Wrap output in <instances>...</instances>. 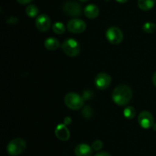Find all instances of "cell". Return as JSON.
<instances>
[{
	"label": "cell",
	"mask_w": 156,
	"mask_h": 156,
	"mask_svg": "<svg viewBox=\"0 0 156 156\" xmlns=\"http://www.w3.org/2000/svg\"><path fill=\"white\" fill-rule=\"evenodd\" d=\"M133 96L132 89L126 84H120L112 93V99L119 106H125L131 100Z\"/></svg>",
	"instance_id": "obj_1"
},
{
	"label": "cell",
	"mask_w": 156,
	"mask_h": 156,
	"mask_svg": "<svg viewBox=\"0 0 156 156\" xmlns=\"http://www.w3.org/2000/svg\"><path fill=\"white\" fill-rule=\"evenodd\" d=\"M26 142L21 138H16L9 142L7 151L10 155L16 156L21 154L25 150Z\"/></svg>",
	"instance_id": "obj_2"
},
{
	"label": "cell",
	"mask_w": 156,
	"mask_h": 156,
	"mask_svg": "<svg viewBox=\"0 0 156 156\" xmlns=\"http://www.w3.org/2000/svg\"><path fill=\"white\" fill-rule=\"evenodd\" d=\"M65 104L67 107L73 110H78L82 108L84 105V99L76 93H69L66 95Z\"/></svg>",
	"instance_id": "obj_3"
},
{
	"label": "cell",
	"mask_w": 156,
	"mask_h": 156,
	"mask_svg": "<svg viewBox=\"0 0 156 156\" xmlns=\"http://www.w3.org/2000/svg\"><path fill=\"white\" fill-rule=\"evenodd\" d=\"M62 48L64 53L69 57H76L80 52V44L73 38H69L63 41Z\"/></svg>",
	"instance_id": "obj_4"
},
{
	"label": "cell",
	"mask_w": 156,
	"mask_h": 156,
	"mask_svg": "<svg viewBox=\"0 0 156 156\" xmlns=\"http://www.w3.org/2000/svg\"><path fill=\"white\" fill-rule=\"evenodd\" d=\"M108 41L113 44H118L123 41V34L119 28L113 26L109 28L106 32Z\"/></svg>",
	"instance_id": "obj_5"
},
{
	"label": "cell",
	"mask_w": 156,
	"mask_h": 156,
	"mask_svg": "<svg viewBox=\"0 0 156 156\" xmlns=\"http://www.w3.org/2000/svg\"><path fill=\"white\" fill-rule=\"evenodd\" d=\"M62 10L66 15L73 17H78L82 14V7L75 1L66 2L62 6Z\"/></svg>",
	"instance_id": "obj_6"
},
{
	"label": "cell",
	"mask_w": 156,
	"mask_h": 156,
	"mask_svg": "<svg viewBox=\"0 0 156 156\" xmlns=\"http://www.w3.org/2000/svg\"><path fill=\"white\" fill-rule=\"evenodd\" d=\"M111 83V76L108 73L101 72L99 73L94 79L95 87L100 90H105L109 87Z\"/></svg>",
	"instance_id": "obj_7"
},
{
	"label": "cell",
	"mask_w": 156,
	"mask_h": 156,
	"mask_svg": "<svg viewBox=\"0 0 156 156\" xmlns=\"http://www.w3.org/2000/svg\"><path fill=\"white\" fill-rule=\"evenodd\" d=\"M67 29L72 33H82L86 29V24L83 20L79 18H73L69 21L67 24Z\"/></svg>",
	"instance_id": "obj_8"
},
{
	"label": "cell",
	"mask_w": 156,
	"mask_h": 156,
	"mask_svg": "<svg viewBox=\"0 0 156 156\" xmlns=\"http://www.w3.org/2000/svg\"><path fill=\"white\" fill-rule=\"evenodd\" d=\"M138 122L143 128H149L154 125V117L151 113L143 111L138 116Z\"/></svg>",
	"instance_id": "obj_9"
},
{
	"label": "cell",
	"mask_w": 156,
	"mask_h": 156,
	"mask_svg": "<svg viewBox=\"0 0 156 156\" xmlns=\"http://www.w3.org/2000/svg\"><path fill=\"white\" fill-rule=\"evenodd\" d=\"M35 25L37 29L41 32H46L49 30L51 25V20L48 15L43 14L36 18Z\"/></svg>",
	"instance_id": "obj_10"
},
{
	"label": "cell",
	"mask_w": 156,
	"mask_h": 156,
	"mask_svg": "<svg viewBox=\"0 0 156 156\" xmlns=\"http://www.w3.org/2000/svg\"><path fill=\"white\" fill-rule=\"evenodd\" d=\"M55 135L56 138L61 141H68L70 138V132L65 124H59L56 127Z\"/></svg>",
	"instance_id": "obj_11"
},
{
	"label": "cell",
	"mask_w": 156,
	"mask_h": 156,
	"mask_svg": "<svg viewBox=\"0 0 156 156\" xmlns=\"http://www.w3.org/2000/svg\"><path fill=\"white\" fill-rule=\"evenodd\" d=\"M92 148L88 144L81 143L75 148V154L76 156H91Z\"/></svg>",
	"instance_id": "obj_12"
},
{
	"label": "cell",
	"mask_w": 156,
	"mask_h": 156,
	"mask_svg": "<svg viewBox=\"0 0 156 156\" xmlns=\"http://www.w3.org/2000/svg\"><path fill=\"white\" fill-rule=\"evenodd\" d=\"M84 13L85 16L89 19L96 18L99 15V9L97 6L94 4H89L84 9Z\"/></svg>",
	"instance_id": "obj_13"
},
{
	"label": "cell",
	"mask_w": 156,
	"mask_h": 156,
	"mask_svg": "<svg viewBox=\"0 0 156 156\" xmlns=\"http://www.w3.org/2000/svg\"><path fill=\"white\" fill-rule=\"evenodd\" d=\"M59 45H60V44H59V41H58V39L52 38V37L47 38L44 41V46L47 50H55L59 48Z\"/></svg>",
	"instance_id": "obj_14"
},
{
	"label": "cell",
	"mask_w": 156,
	"mask_h": 156,
	"mask_svg": "<svg viewBox=\"0 0 156 156\" xmlns=\"http://www.w3.org/2000/svg\"><path fill=\"white\" fill-rule=\"evenodd\" d=\"M155 0H138V6L143 11L150 10L154 7Z\"/></svg>",
	"instance_id": "obj_15"
},
{
	"label": "cell",
	"mask_w": 156,
	"mask_h": 156,
	"mask_svg": "<svg viewBox=\"0 0 156 156\" xmlns=\"http://www.w3.org/2000/svg\"><path fill=\"white\" fill-rule=\"evenodd\" d=\"M25 12L27 16H29L30 18H34V17H36L38 15L39 9H38V8L35 5L31 4L27 6V8L25 9Z\"/></svg>",
	"instance_id": "obj_16"
},
{
	"label": "cell",
	"mask_w": 156,
	"mask_h": 156,
	"mask_svg": "<svg viewBox=\"0 0 156 156\" xmlns=\"http://www.w3.org/2000/svg\"><path fill=\"white\" fill-rule=\"evenodd\" d=\"M53 31L54 33L57 34V35H61L63 34L66 32V27L62 22H59V21H56L53 24Z\"/></svg>",
	"instance_id": "obj_17"
},
{
	"label": "cell",
	"mask_w": 156,
	"mask_h": 156,
	"mask_svg": "<svg viewBox=\"0 0 156 156\" xmlns=\"http://www.w3.org/2000/svg\"><path fill=\"white\" fill-rule=\"evenodd\" d=\"M123 115L128 119H132L136 116V110L133 106H127L123 110Z\"/></svg>",
	"instance_id": "obj_18"
},
{
	"label": "cell",
	"mask_w": 156,
	"mask_h": 156,
	"mask_svg": "<svg viewBox=\"0 0 156 156\" xmlns=\"http://www.w3.org/2000/svg\"><path fill=\"white\" fill-rule=\"evenodd\" d=\"M143 29L145 32H146V33H153V32H155L156 30V24L153 22L148 21V22H146L143 24Z\"/></svg>",
	"instance_id": "obj_19"
},
{
	"label": "cell",
	"mask_w": 156,
	"mask_h": 156,
	"mask_svg": "<svg viewBox=\"0 0 156 156\" xmlns=\"http://www.w3.org/2000/svg\"><path fill=\"white\" fill-rule=\"evenodd\" d=\"M93 113H93L92 108L88 105L85 106L83 108V110H82V116H83L84 118H86V119H89V118H91V116H93Z\"/></svg>",
	"instance_id": "obj_20"
},
{
	"label": "cell",
	"mask_w": 156,
	"mask_h": 156,
	"mask_svg": "<svg viewBox=\"0 0 156 156\" xmlns=\"http://www.w3.org/2000/svg\"><path fill=\"white\" fill-rule=\"evenodd\" d=\"M104 146V144L103 142H102V141L101 140H95L94 142H93L92 145H91V148H92V149L94 150V151H100V150L102 149V148H103Z\"/></svg>",
	"instance_id": "obj_21"
},
{
	"label": "cell",
	"mask_w": 156,
	"mask_h": 156,
	"mask_svg": "<svg viewBox=\"0 0 156 156\" xmlns=\"http://www.w3.org/2000/svg\"><path fill=\"white\" fill-rule=\"evenodd\" d=\"M93 95H94L93 92H91L90 90H85V91L83 92V94H82V98L84 99V100H85V99H89L92 97Z\"/></svg>",
	"instance_id": "obj_22"
},
{
	"label": "cell",
	"mask_w": 156,
	"mask_h": 156,
	"mask_svg": "<svg viewBox=\"0 0 156 156\" xmlns=\"http://www.w3.org/2000/svg\"><path fill=\"white\" fill-rule=\"evenodd\" d=\"M6 21H7L9 24H16L18 21V18H16L15 16H9V18L6 19Z\"/></svg>",
	"instance_id": "obj_23"
},
{
	"label": "cell",
	"mask_w": 156,
	"mask_h": 156,
	"mask_svg": "<svg viewBox=\"0 0 156 156\" xmlns=\"http://www.w3.org/2000/svg\"><path fill=\"white\" fill-rule=\"evenodd\" d=\"M94 156H111V154H109L107 151H99Z\"/></svg>",
	"instance_id": "obj_24"
},
{
	"label": "cell",
	"mask_w": 156,
	"mask_h": 156,
	"mask_svg": "<svg viewBox=\"0 0 156 156\" xmlns=\"http://www.w3.org/2000/svg\"><path fill=\"white\" fill-rule=\"evenodd\" d=\"M71 122H72V119L69 117V116L65 117V119H64V124H65V125H69Z\"/></svg>",
	"instance_id": "obj_25"
},
{
	"label": "cell",
	"mask_w": 156,
	"mask_h": 156,
	"mask_svg": "<svg viewBox=\"0 0 156 156\" xmlns=\"http://www.w3.org/2000/svg\"><path fill=\"white\" fill-rule=\"evenodd\" d=\"M32 0H17L18 3L21 5H26V4H29V3L31 2Z\"/></svg>",
	"instance_id": "obj_26"
},
{
	"label": "cell",
	"mask_w": 156,
	"mask_h": 156,
	"mask_svg": "<svg viewBox=\"0 0 156 156\" xmlns=\"http://www.w3.org/2000/svg\"><path fill=\"white\" fill-rule=\"evenodd\" d=\"M152 82H153V84L156 87V72L154 73L153 76H152Z\"/></svg>",
	"instance_id": "obj_27"
},
{
	"label": "cell",
	"mask_w": 156,
	"mask_h": 156,
	"mask_svg": "<svg viewBox=\"0 0 156 156\" xmlns=\"http://www.w3.org/2000/svg\"><path fill=\"white\" fill-rule=\"evenodd\" d=\"M116 1L119 3H125V2H126L128 0H116Z\"/></svg>",
	"instance_id": "obj_28"
},
{
	"label": "cell",
	"mask_w": 156,
	"mask_h": 156,
	"mask_svg": "<svg viewBox=\"0 0 156 156\" xmlns=\"http://www.w3.org/2000/svg\"><path fill=\"white\" fill-rule=\"evenodd\" d=\"M152 128H153V129L155 130V131H156V123L155 124L154 123V125H152Z\"/></svg>",
	"instance_id": "obj_29"
},
{
	"label": "cell",
	"mask_w": 156,
	"mask_h": 156,
	"mask_svg": "<svg viewBox=\"0 0 156 156\" xmlns=\"http://www.w3.org/2000/svg\"><path fill=\"white\" fill-rule=\"evenodd\" d=\"M80 2H85L88 1V0H79Z\"/></svg>",
	"instance_id": "obj_30"
}]
</instances>
